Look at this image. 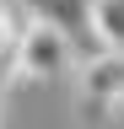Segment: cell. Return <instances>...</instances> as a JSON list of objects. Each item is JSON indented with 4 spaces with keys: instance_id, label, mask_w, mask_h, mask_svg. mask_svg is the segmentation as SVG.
I'll use <instances>...</instances> for the list:
<instances>
[{
    "instance_id": "3",
    "label": "cell",
    "mask_w": 124,
    "mask_h": 129,
    "mask_svg": "<svg viewBox=\"0 0 124 129\" xmlns=\"http://www.w3.org/2000/svg\"><path fill=\"white\" fill-rule=\"evenodd\" d=\"M27 27H33V6L27 0H0V81L16 70V48H22Z\"/></svg>"
},
{
    "instance_id": "1",
    "label": "cell",
    "mask_w": 124,
    "mask_h": 129,
    "mask_svg": "<svg viewBox=\"0 0 124 129\" xmlns=\"http://www.w3.org/2000/svg\"><path fill=\"white\" fill-rule=\"evenodd\" d=\"M76 113L81 124H108L124 113V54H92L76 64Z\"/></svg>"
},
{
    "instance_id": "2",
    "label": "cell",
    "mask_w": 124,
    "mask_h": 129,
    "mask_svg": "<svg viewBox=\"0 0 124 129\" xmlns=\"http://www.w3.org/2000/svg\"><path fill=\"white\" fill-rule=\"evenodd\" d=\"M76 64H81L76 43H70L54 22L33 16V27L22 32V48H16V70H22L27 81H65V75H76Z\"/></svg>"
},
{
    "instance_id": "4",
    "label": "cell",
    "mask_w": 124,
    "mask_h": 129,
    "mask_svg": "<svg viewBox=\"0 0 124 129\" xmlns=\"http://www.w3.org/2000/svg\"><path fill=\"white\" fill-rule=\"evenodd\" d=\"M86 16L103 54H124V0H86Z\"/></svg>"
}]
</instances>
